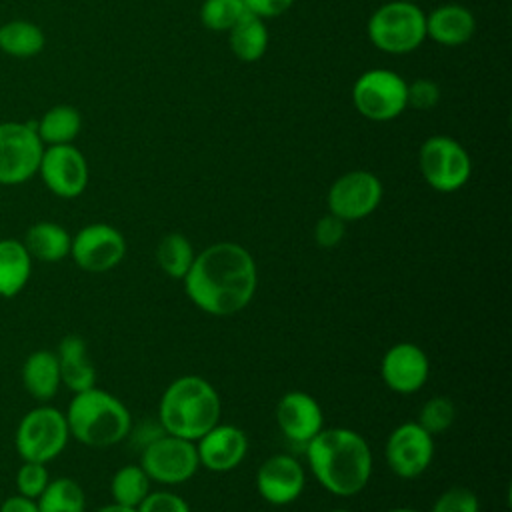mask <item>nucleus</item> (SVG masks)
Here are the masks:
<instances>
[{
  "label": "nucleus",
  "mask_w": 512,
  "mask_h": 512,
  "mask_svg": "<svg viewBox=\"0 0 512 512\" xmlns=\"http://www.w3.org/2000/svg\"><path fill=\"white\" fill-rule=\"evenodd\" d=\"M22 384L26 392L38 400L48 402L58 394L60 370L54 350H34L22 364Z\"/></svg>",
  "instance_id": "nucleus-21"
},
{
  "label": "nucleus",
  "mask_w": 512,
  "mask_h": 512,
  "mask_svg": "<svg viewBox=\"0 0 512 512\" xmlns=\"http://www.w3.org/2000/svg\"><path fill=\"white\" fill-rule=\"evenodd\" d=\"M70 440L68 422L62 410L42 404L28 410L14 432V446L22 460L48 464L58 458Z\"/></svg>",
  "instance_id": "nucleus-6"
},
{
  "label": "nucleus",
  "mask_w": 512,
  "mask_h": 512,
  "mask_svg": "<svg viewBox=\"0 0 512 512\" xmlns=\"http://www.w3.org/2000/svg\"><path fill=\"white\" fill-rule=\"evenodd\" d=\"M248 12L244 0H204L200 20L208 30L228 32Z\"/></svg>",
  "instance_id": "nucleus-30"
},
{
  "label": "nucleus",
  "mask_w": 512,
  "mask_h": 512,
  "mask_svg": "<svg viewBox=\"0 0 512 512\" xmlns=\"http://www.w3.org/2000/svg\"><path fill=\"white\" fill-rule=\"evenodd\" d=\"M0 512H40V510H38L36 500L20 496V494H14V496H8L0 504Z\"/></svg>",
  "instance_id": "nucleus-39"
},
{
  "label": "nucleus",
  "mask_w": 512,
  "mask_h": 512,
  "mask_svg": "<svg viewBox=\"0 0 512 512\" xmlns=\"http://www.w3.org/2000/svg\"><path fill=\"white\" fill-rule=\"evenodd\" d=\"M182 284L198 310L216 318L234 316L256 296V260L238 242H214L196 252Z\"/></svg>",
  "instance_id": "nucleus-1"
},
{
  "label": "nucleus",
  "mask_w": 512,
  "mask_h": 512,
  "mask_svg": "<svg viewBox=\"0 0 512 512\" xmlns=\"http://www.w3.org/2000/svg\"><path fill=\"white\" fill-rule=\"evenodd\" d=\"M256 492L272 506L296 502L306 488V470L296 456L278 452L268 456L256 472Z\"/></svg>",
  "instance_id": "nucleus-15"
},
{
  "label": "nucleus",
  "mask_w": 512,
  "mask_h": 512,
  "mask_svg": "<svg viewBox=\"0 0 512 512\" xmlns=\"http://www.w3.org/2000/svg\"><path fill=\"white\" fill-rule=\"evenodd\" d=\"M32 274V256L22 240H0V296L14 298L24 290Z\"/></svg>",
  "instance_id": "nucleus-23"
},
{
  "label": "nucleus",
  "mask_w": 512,
  "mask_h": 512,
  "mask_svg": "<svg viewBox=\"0 0 512 512\" xmlns=\"http://www.w3.org/2000/svg\"><path fill=\"white\" fill-rule=\"evenodd\" d=\"M344 234H346V222L340 220L338 216L330 214V212L320 216L314 224V230H312L316 246L326 248V250L336 248L344 240Z\"/></svg>",
  "instance_id": "nucleus-35"
},
{
  "label": "nucleus",
  "mask_w": 512,
  "mask_h": 512,
  "mask_svg": "<svg viewBox=\"0 0 512 512\" xmlns=\"http://www.w3.org/2000/svg\"><path fill=\"white\" fill-rule=\"evenodd\" d=\"M70 438L90 448H110L126 440L132 428L128 406L112 392L92 386L76 392L64 412Z\"/></svg>",
  "instance_id": "nucleus-4"
},
{
  "label": "nucleus",
  "mask_w": 512,
  "mask_h": 512,
  "mask_svg": "<svg viewBox=\"0 0 512 512\" xmlns=\"http://www.w3.org/2000/svg\"><path fill=\"white\" fill-rule=\"evenodd\" d=\"M304 454L314 480L332 496L352 498L370 482L374 456L368 440L352 428L324 426L304 446Z\"/></svg>",
  "instance_id": "nucleus-2"
},
{
  "label": "nucleus",
  "mask_w": 512,
  "mask_h": 512,
  "mask_svg": "<svg viewBox=\"0 0 512 512\" xmlns=\"http://www.w3.org/2000/svg\"><path fill=\"white\" fill-rule=\"evenodd\" d=\"M164 434V428L160 426V422H158V418H154V420H146V422H140V424H136L134 426V422H132V428H130V432H128V440H132V444L138 448V452L142 450V448H146L152 440H156L158 436H162Z\"/></svg>",
  "instance_id": "nucleus-37"
},
{
  "label": "nucleus",
  "mask_w": 512,
  "mask_h": 512,
  "mask_svg": "<svg viewBox=\"0 0 512 512\" xmlns=\"http://www.w3.org/2000/svg\"><path fill=\"white\" fill-rule=\"evenodd\" d=\"M138 464L152 482L162 486L184 484L200 468L196 444L166 432L140 450Z\"/></svg>",
  "instance_id": "nucleus-9"
},
{
  "label": "nucleus",
  "mask_w": 512,
  "mask_h": 512,
  "mask_svg": "<svg viewBox=\"0 0 512 512\" xmlns=\"http://www.w3.org/2000/svg\"><path fill=\"white\" fill-rule=\"evenodd\" d=\"M326 512H352L348 508H332V510H326Z\"/></svg>",
  "instance_id": "nucleus-42"
},
{
  "label": "nucleus",
  "mask_w": 512,
  "mask_h": 512,
  "mask_svg": "<svg viewBox=\"0 0 512 512\" xmlns=\"http://www.w3.org/2000/svg\"><path fill=\"white\" fill-rule=\"evenodd\" d=\"M22 242L32 260L52 264L70 256L72 236L64 226L50 220H40L26 230Z\"/></svg>",
  "instance_id": "nucleus-22"
},
{
  "label": "nucleus",
  "mask_w": 512,
  "mask_h": 512,
  "mask_svg": "<svg viewBox=\"0 0 512 512\" xmlns=\"http://www.w3.org/2000/svg\"><path fill=\"white\" fill-rule=\"evenodd\" d=\"M136 512H192L190 504L172 490H150Z\"/></svg>",
  "instance_id": "nucleus-34"
},
{
  "label": "nucleus",
  "mask_w": 512,
  "mask_h": 512,
  "mask_svg": "<svg viewBox=\"0 0 512 512\" xmlns=\"http://www.w3.org/2000/svg\"><path fill=\"white\" fill-rule=\"evenodd\" d=\"M282 436L302 448L324 428L320 402L304 390H288L280 396L274 410Z\"/></svg>",
  "instance_id": "nucleus-17"
},
{
  "label": "nucleus",
  "mask_w": 512,
  "mask_h": 512,
  "mask_svg": "<svg viewBox=\"0 0 512 512\" xmlns=\"http://www.w3.org/2000/svg\"><path fill=\"white\" fill-rule=\"evenodd\" d=\"M42 152L34 122H0V184L18 186L34 178Z\"/></svg>",
  "instance_id": "nucleus-7"
},
{
  "label": "nucleus",
  "mask_w": 512,
  "mask_h": 512,
  "mask_svg": "<svg viewBox=\"0 0 512 512\" xmlns=\"http://www.w3.org/2000/svg\"><path fill=\"white\" fill-rule=\"evenodd\" d=\"M38 174L58 198H76L88 186V162L74 144L44 146Z\"/></svg>",
  "instance_id": "nucleus-14"
},
{
  "label": "nucleus",
  "mask_w": 512,
  "mask_h": 512,
  "mask_svg": "<svg viewBox=\"0 0 512 512\" xmlns=\"http://www.w3.org/2000/svg\"><path fill=\"white\" fill-rule=\"evenodd\" d=\"M50 476H48V468L42 462H32V460H22L20 468L16 470V494L26 496L36 500L44 488L48 486Z\"/></svg>",
  "instance_id": "nucleus-32"
},
{
  "label": "nucleus",
  "mask_w": 512,
  "mask_h": 512,
  "mask_svg": "<svg viewBox=\"0 0 512 512\" xmlns=\"http://www.w3.org/2000/svg\"><path fill=\"white\" fill-rule=\"evenodd\" d=\"M370 42L388 54H408L426 38V14L410 0H392L368 20Z\"/></svg>",
  "instance_id": "nucleus-5"
},
{
  "label": "nucleus",
  "mask_w": 512,
  "mask_h": 512,
  "mask_svg": "<svg viewBox=\"0 0 512 512\" xmlns=\"http://www.w3.org/2000/svg\"><path fill=\"white\" fill-rule=\"evenodd\" d=\"M430 512H480V502L470 488L452 486L434 500Z\"/></svg>",
  "instance_id": "nucleus-33"
},
{
  "label": "nucleus",
  "mask_w": 512,
  "mask_h": 512,
  "mask_svg": "<svg viewBox=\"0 0 512 512\" xmlns=\"http://www.w3.org/2000/svg\"><path fill=\"white\" fill-rule=\"evenodd\" d=\"M200 466L210 472H230L242 464L248 454V436L242 428L226 422H218L196 442Z\"/></svg>",
  "instance_id": "nucleus-18"
},
{
  "label": "nucleus",
  "mask_w": 512,
  "mask_h": 512,
  "mask_svg": "<svg viewBox=\"0 0 512 512\" xmlns=\"http://www.w3.org/2000/svg\"><path fill=\"white\" fill-rule=\"evenodd\" d=\"M194 258L196 250L192 242L180 232H170L162 236L156 246V264L172 280H182L188 274Z\"/></svg>",
  "instance_id": "nucleus-27"
},
{
  "label": "nucleus",
  "mask_w": 512,
  "mask_h": 512,
  "mask_svg": "<svg viewBox=\"0 0 512 512\" xmlns=\"http://www.w3.org/2000/svg\"><path fill=\"white\" fill-rule=\"evenodd\" d=\"M384 458L394 476L414 480L422 476L434 460V436L416 420L402 422L388 434Z\"/></svg>",
  "instance_id": "nucleus-11"
},
{
  "label": "nucleus",
  "mask_w": 512,
  "mask_h": 512,
  "mask_svg": "<svg viewBox=\"0 0 512 512\" xmlns=\"http://www.w3.org/2000/svg\"><path fill=\"white\" fill-rule=\"evenodd\" d=\"M36 132L44 146L72 144L82 128L80 112L70 104H56L48 108L38 122H34Z\"/></svg>",
  "instance_id": "nucleus-26"
},
{
  "label": "nucleus",
  "mask_w": 512,
  "mask_h": 512,
  "mask_svg": "<svg viewBox=\"0 0 512 512\" xmlns=\"http://www.w3.org/2000/svg\"><path fill=\"white\" fill-rule=\"evenodd\" d=\"M36 504L40 512H86V494L74 478L60 476L48 482Z\"/></svg>",
  "instance_id": "nucleus-29"
},
{
  "label": "nucleus",
  "mask_w": 512,
  "mask_h": 512,
  "mask_svg": "<svg viewBox=\"0 0 512 512\" xmlns=\"http://www.w3.org/2000/svg\"><path fill=\"white\" fill-rule=\"evenodd\" d=\"M352 102L368 120H392L406 108V82L392 70H368L356 78L352 86Z\"/></svg>",
  "instance_id": "nucleus-10"
},
{
  "label": "nucleus",
  "mask_w": 512,
  "mask_h": 512,
  "mask_svg": "<svg viewBox=\"0 0 512 512\" xmlns=\"http://www.w3.org/2000/svg\"><path fill=\"white\" fill-rule=\"evenodd\" d=\"M456 418V408L454 402L446 396H432L428 398L420 412H418V424L432 436L446 432Z\"/></svg>",
  "instance_id": "nucleus-31"
},
{
  "label": "nucleus",
  "mask_w": 512,
  "mask_h": 512,
  "mask_svg": "<svg viewBox=\"0 0 512 512\" xmlns=\"http://www.w3.org/2000/svg\"><path fill=\"white\" fill-rule=\"evenodd\" d=\"M124 234L106 222H94L80 228L72 236L70 256L74 264L92 274H102L116 268L126 256Z\"/></svg>",
  "instance_id": "nucleus-13"
},
{
  "label": "nucleus",
  "mask_w": 512,
  "mask_h": 512,
  "mask_svg": "<svg viewBox=\"0 0 512 512\" xmlns=\"http://www.w3.org/2000/svg\"><path fill=\"white\" fill-rule=\"evenodd\" d=\"M440 100V88L428 78H420L412 84H406V106L416 110H432Z\"/></svg>",
  "instance_id": "nucleus-36"
},
{
  "label": "nucleus",
  "mask_w": 512,
  "mask_h": 512,
  "mask_svg": "<svg viewBox=\"0 0 512 512\" xmlns=\"http://www.w3.org/2000/svg\"><path fill=\"white\" fill-rule=\"evenodd\" d=\"M60 382L72 394L96 386V368L90 360L86 340L78 334H68L56 348Z\"/></svg>",
  "instance_id": "nucleus-19"
},
{
  "label": "nucleus",
  "mask_w": 512,
  "mask_h": 512,
  "mask_svg": "<svg viewBox=\"0 0 512 512\" xmlns=\"http://www.w3.org/2000/svg\"><path fill=\"white\" fill-rule=\"evenodd\" d=\"M96 512H136V508H128V506H122V504L112 502V504H106V506L98 508Z\"/></svg>",
  "instance_id": "nucleus-40"
},
{
  "label": "nucleus",
  "mask_w": 512,
  "mask_h": 512,
  "mask_svg": "<svg viewBox=\"0 0 512 512\" xmlns=\"http://www.w3.org/2000/svg\"><path fill=\"white\" fill-rule=\"evenodd\" d=\"M152 480L142 470L140 464H124L110 478L112 502L138 508V504L150 494Z\"/></svg>",
  "instance_id": "nucleus-28"
},
{
  "label": "nucleus",
  "mask_w": 512,
  "mask_h": 512,
  "mask_svg": "<svg viewBox=\"0 0 512 512\" xmlns=\"http://www.w3.org/2000/svg\"><path fill=\"white\" fill-rule=\"evenodd\" d=\"M382 182L368 170H350L338 176L328 188V212L340 220L356 222L368 218L382 202Z\"/></svg>",
  "instance_id": "nucleus-12"
},
{
  "label": "nucleus",
  "mask_w": 512,
  "mask_h": 512,
  "mask_svg": "<svg viewBox=\"0 0 512 512\" xmlns=\"http://www.w3.org/2000/svg\"><path fill=\"white\" fill-rule=\"evenodd\" d=\"M386 512H420V510L408 508V506H398V508H390V510H386Z\"/></svg>",
  "instance_id": "nucleus-41"
},
{
  "label": "nucleus",
  "mask_w": 512,
  "mask_h": 512,
  "mask_svg": "<svg viewBox=\"0 0 512 512\" xmlns=\"http://www.w3.org/2000/svg\"><path fill=\"white\" fill-rule=\"evenodd\" d=\"M158 422L166 434L196 442L222 418V398L202 376L172 380L158 402Z\"/></svg>",
  "instance_id": "nucleus-3"
},
{
  "label": "nucleus",
  "mask_w": 512,
  "mask_h": 512,
  "mask_svg": "<svg viewBox=\"0 0 512 512\" xmlns=\"http://www.w3.org/2000/svg\"><path fill=\"white\" fill-rule=\"evenodd\" d=\"M428 376V354L414 342L392 344L380 360V378L396 394L408 396L422 390Z\"/></svg>",
  "instance_id": "nucleus-16"
},
{
  "label": "nucleus",
  "mask_w": 512,
  "mask_h": 512,
  "mask_svg": "<svg viewBox=\"0 0 512 512\" xmlns=\"http://www.w3.org/2000/svg\"><path fill=\"white\" fill-rule=\"evenodd\" d=\"M46 46L44 30L22 18L0 22V52L12 58H32L38 56Z\"/></svg>",
  "instance_id": "nucleus-24"
},
{
  "label": "nucleus",
  "mask_w": 512,
  "mask_h": 512,
  "mask_svg": "<svg viewBox=\"0 0 512 512\" xmlns=\"http://www.w3.org/2000/svg\"><path fill=\"white\" fill-rule=\"evenodd\" d=\"M228 42L234 56L242 62H256L268 48V30L260 16L246 12L230 30Z\"/></svg>",
  "instance_id": "nucleus-25"
},
{
  "label": "nucleus",
  "mask_w": 512,
  "mask_h": 512,
  "mask_svg": "<svg viewBox=\"0 0 512 512\" xmlns=\"http://www.w3.org/2000/svg\"><path fill=\"white\" fill-rule=\"evenodd\" d=\"M294 0H244L248 12L264 18H276L280 14H284Z\"/></svg>",
  "instance_id": "nucleus-38"
},
{
  "label": "nucleus",
  "mask_w": 512,
  "mask_h": 512,
  "mask_svg": "<svg viewBox=\"0 0 512 512\" xmlns=\"http://www.w3.org/2000/svg\"><path fill=\"white\" fill-rule=\"evenodd\" d=\"M418 166L426 184L436 192L460 190L472 172L468 152L450 136L426 138L418 152Z\"/></svg>",
  "instance_id": "nucleus-8"
},
{
  "label": "nucleus",
  "mask_w": 512,
  "mask_h": 512,
  "mask_svg": "<svg viewBox=\"0 0 512 512\" xmlns=\"http://www.w3.org/2000/svg\"><path fill=\"white\" fill-rule=\"evenodd\" d=\"M476 30L474 14L460 4H442L426 14V36L442 46H460Z\"/></svg>",
  "instance_id": "nucleus-20"
}]
</instances>
